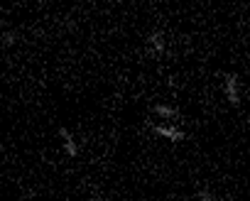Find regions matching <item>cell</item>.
I'll return each instance as SVG.
<instances>
[{
	"instance_id": "obj_1",
	"label": "cell",
	"mask_w": 250,
	"mask_h": 201,
	"mask_svg": "<svg viewBox=\"0 0 250 201\" xmlns=\"http://www.w3.org/2000/svg\"><path fill=\"white\" fill-rule=\"evenodd\" d=\"M223 91H226V98L233 108L240 106V79L238 74H223Z\"/></svg>"
},
{
	"instance_id": "obj_2",
	"label": "cell",
	"mask_w": 250,
	"mask_h": 201,
	"mask_svg": "<svg viewBox=\"0 0 250 201\" xmlns=\"http://www.w3.org/2000/svg\"><path fill=\"white\" fill-rule=\"evenodd\" d=\"M150 130H152L157 138H165V140H169V142H182V140L187 138V133H184L182 128L169 125V123H152Z\"/></svg>"
},
{
	"instance_id": "obj_3",
	"label": "cell",
	"mask_w": 250,
	"mask_h": 201,
	"mask_svg": "<svg viewBox=\"0 0 250 201\" xmlns=\"http://www.w3.org/2000/svg\"><path fill=\"white\" fill-rule=\"evenodd\" d=\"M147 49H150V54H155V57H160V54H165V49H167V37H165V32L162 30H152L150 35H147Z\"/></svg>"
},
{
	"instance_id": "obj_4",
	"label": "cell",
	"mask_w": 250,
	"mask_h": 201,
	"mask_svg": "<svg viewBox=\"0 0 250 201\" xmlns=\"http://www.w3.org/2000/svg\"><path fill=\"white\" fill-rule=\"evenodd\" d=\"M57 133H59V140H62V147H64L66 157H79V142H76V138L71 135V130H66V128L62 125Z\"/></svg>"
},
{
	"instance_id": "obj_5",
	"label": "cell",
	"mask_w": 250,
	"mask_h": 201,
	"mask_svg": "<svg viewBox=\"0 0 250 201\" xmlns=\"http://www.w3.org/2000/svg\"><path fill=\"white\" fill-rule=\"evenodd\" d=\"M152 113L157 118H162V121H177L179 118V111L174 106H167V103H155L152 106Z\"/></svg>"
},
{
	"instance_id": "obj_6",
	"label": "cell",
	"mask_w": 250,
	"mask_h": 201,
	"mask_svg": "<svg viewBox=\"0 0 250 201\" xmlns=\"http://www.w3.org/2000/svg\"><path fill=\"white\" fill-rule=\"evenodd\" d=\"M18 40H20V35L15 30H10V32L3 35V47H13V44H18Z\"/></svg>"
},
{
	"instance_id": "obj_7",
	"label": "cell",
	"mask_w": 250,
	"mask_h": 201,
	"mask_svg": "<svg viewBox=\"0 0 250 201\" xmlns=\"http://www.w3.org/2000/svg\"><path fill=\"white\" fill-rule=\"evenodd\" d=\"M218 196H213L211 191H206V189H201L199 194H196V201H216Z\"/></svg>"
},
{
	"instance_id": "obj_8",
	"label": "cell",
	"mask_w": 250,
	"mask_h": 201,
	"mask_svg": "<svg viewBox=\"0 0 250 201\" xmlns=\"http://www.w3.org/2000/svg\"><path fill=\"white\" fill-rule=\"evenodd\" d=\"M216 201H230V199H223V196H218V199H216Z\"/></svg>"
},
{
	"instance_id": "obj_9",
	"label": "cell",
	"mask_w": 250,
	"mask_h": 201,
	"mask_svg": "<svg viewBox=\"0 0 250 201\" xmlns=\"http://www.w3.org/2000/svg\"><path fill=\"white\" fill-rule=\"evenodd\" d=\"M0 30H3V18H0Z\"/></svg>"
}]
</instances>
